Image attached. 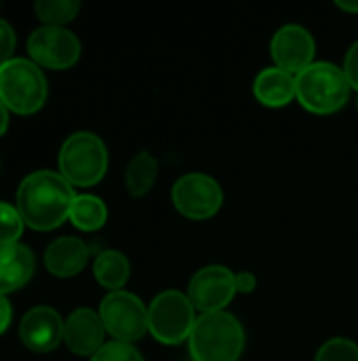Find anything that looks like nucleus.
Listing matches in <instances>:
<instances>
[{
	"mask_svg": "<svg viewBox=\"0 0 358 361\" xmlns=\"http://www.w3.org/2000/svg\"><path fill=\"white\" fill-rule=\"evenodd\" d=\"M74 186L59 173L40 169L23 178L17 190V212L34 231H53L70 220Z\"/></svg>",
	"mask_w": 358,
	"mask_h": 361,
	"instance_id": "obj_1",
	"label": "nucleus"
},
{
	"mask_svg": "<svg viewBox=\"0 0 358 361\" xmlns=\"http://www.w3.org/2000/svg\"><path fill=\"white\" fill-rule=\"evenodd\" d=\"M352 95L344 68L333 61H314L295 74V102L310 114L329 116L340 112Z\"/></svg>",
	"mask_w": 358,
	"mask_h": 361,
	"instance_id": "obj_2",
	"label": "nucleus"
},
{
	"mask_svg": "<svg viewBox=\"0 0 358 361\" xmlns=\"http://www.w3.org/2000/svg\"><path fill=\"white\" fill-rule=\"evenodd\" d=\"M245 345V326L230 311L198 315L188 341L192 361H238Z\"/></svg>",
	"mask_w": 358,
	"mask_h": 361,
	"instance_id": "obj_3",
	"label": "nucleus"
},
{
	"mask_svg": "<svg viewBox=\"0 0 358 361\" xmlns=\"http://www.w3.org/2000/svg\"><path fill=\"white\" fill-rule=\"evenodd\" d=\"M59 173L78 188L95 186L108 171V148L93 131H76L59 148Z\"/></svg>",
	"mask_w": 358,
	"mask_h": 361,
	"instance_id": "obj_4",
	"label": "nucleus"
},
{
	"mask_svg": "<svg viewBox=\"0 0 358 361\" xmlns=\"http://www.w3.org/2000/svg\"><path fill=\"white\" fill-rule=\"evenodd\" d=\"M192 300L181 290H162L148 305V330L154 341L167 347H177L190 341L196 326V315Z\"/></svg>",
	"mask_w": 358,
	"mask_h": 361,
	"instance_id": "obj_5",
	"label": "nucleus"
},
{
	"mask_svg": "<svg viewBox=\"0 0 358 361\" xmlns=\"http://www.w3.org/2000/svg\"><path fill=\"white\" fill-rule=\"evenodd\" d=\"M46 78L30 59L15 57L0 66V99L15 114H34L46 102Z\"/></svg>",
	"mask_w": 358,
	"mask_h": 361,
	"instance_id": "obj_6",
	"label": "nucleus"
},
{
	"mask_svg": "<svg viewBox=\"0 0 358 361\" xmlns=\"http://www.w3.org/2000/svg\"><path fill=\"white\" fill-rule=\"evenodd\" d=\"M224 188L222 184L203 171H190L175 180L171 186V203L188 220L205 222L219 214L224 207Z\"/></svg>",
	"mask_w": 358,
	"mask_h": 361,
	"instance_id": "obj_7",
	"label": "nucleus"
},
{
	"mask_svg": "<svg viewBox=\"0 0 358 361\" xmlns=\"http://www.w3.org/2000/svg\"><path fill=\"white\" fill-rule=\"evenodd\" d=\"M99 317L103 322L106 332L116 343L133 345L141 341L148 330V305L143 300L127 290L108 292L99 305Z\"/></svg>",
	"mask_w": 358,
	"mask_h": 361,
	"instance_id": "obj_8",
	"label": "nucleus"
},
{
	"mask_svg": "<svg viewBox=\"0 0 358 361\" xmlns=\"http://www.w3.org/2000/svg\"><path fill=\"white\" fill-rule=\"evenodd\" d=\"M186 294L200 315L228 311V305L238 294L236 273L224 264H207L192 275Z\"/></svg>",
	"mask_w": 358,
	"mask_h": 361,
	"instance_id": "obj_9",
	"label": "nucleus"
},
{
	"mask_svg": "<svg viewBox=\"0 0 358 361\" xmlns=\"http://www.w3.org/2000/svg\"><path fill=\"white\" fill-rule=\"evenodd\" d=\"M80 40L68 27L40 25L27 38V53L36 66L51 70H68L80 59Z\"/></svg>",
	"mask_w": 358,
	"mask_h": 361,
	"instance_id": "obj_10",
	"label": "nucleus"
},
{
	"mask_svg": "<svg viewBox=\"0 0 358 361\" xmlns=\"http://www.w3.org/2000/svg\"><path fill=\"white\" fill-rule=\"evenodd\" d=\"M317 55V40L312 32L300 23H285L281 25L270 40V57L272 66L287 70L291 74H300L310 63H314Z\"/></svg>",
	"mask_w": 358,
	"mask_h": 361,
	"instance_id": "obj_11",
	"label": "nucleus"
},
{
	"mask_svg": "<svg viewBox=\"0 0 358 361\" xmlns=\"http://www.w3.org/2000/svg\"><path fill=\"white\" fill-rule=\"evenodd\" d=\"M65 319L51 307L30 309L19 324L21 343L34 353H49L59 347L63 341Z\"/></svg>",
	"mask_w": 358,
	"mask_h": 361,
	"instance_id": "obj_12",
	"label": "nucleus"
},
{
	"mask_svg": "<svg viewBox=\"0 0 358 361\" xmlns=\"http://www.w3.org/2000/svg\"><path fill=\"white\" fill-rule=\"evenodd\" d=\"M106 328L97 311L80 307L70 313L63 328L65 347L78 357H93L106 345Z\"/></svg>",
	"mask_w": 358,
	"mask_h": 361,
	"instance_id": "obj_13",
	"label": "nucleus"
},
{
	"mask_svg": "<svg viewBox=\"0 0 358 361\" xmlns=\"http://www.w3.org/2000/svg\"><path fill=\"white\" fill-rule=\"evenodd\" d=\"M91 256V247L80 237H59L44 252V267L51 275L68 279L78 275Z\"/></svg>",
	"mask_w": 358,
	"mask_h": 361,
	"instance_id": "obj_14",
	"label": "nucleus"
},
{
	"mask_svg": "<svg viewBox=\"0 0 358 361\" xmlns=\"http://www.w3.org/2000/svg\"><path fill=\"white\" fill-rule=\"evenodd\" d=\"M253 95L266 108H285L295 102V74L276 66L262 68L253 78Z\"/></svg>",
	"mask_w": 358,
	"mask_h": 361,
	"instance_id": "obj_15",
	"label": "nucleus"
},
{
	"mask_svg": "<svg viewBox=\"0 0 358 361\" xmlns=\"http://www.w3.org/2000/svg\"><path fill=\"white\" fill-rule=\"evenodd\" d=\"M36 262L30 247L21 243L0 245V296L23 288L34 275Z\"/></svg>",
	"mask_w": 358,
	"mask_h": 361,
	"instance_id": "obj_16",
	"label": "nucleus"
},
{
	"mask_svg": "<svg viewBox=\"0 0 358 361\" xmlns=\"http://www.w3.org/2000/svg\"><path fill=\"white\" fill-rule=\"evenodd\" d=\"M95 281L108 292H118L131 277V262L120 250H103L93 262Z\"/></svg>",
	"mask_w": 358,
	"mask_h": 361,
	"instance_id": "obj_17",
	"label": "nucleus"
},
{
	"mask_svg": "<svg viewBox=\"0 0 358 361\" xmlns=\"http://www.w3.org/2000/svg\"><path fill=\"white\" fill-rule=\"evenodd\" d=\"M156 180H158V161L148 150L137 152L129 161L124 171V184L129 195L135 199L146 197L154 188Z\"/></svg>",
	"mask_w": 358,
	"mask_h": 361,
	"instance_id": "obj_18",
	"label": "nucleus"
},
{
	"mask_svg": "<svg viewBox=\"0 0 358 361\" xmlns=\"http://www.w3.org/2000/svg\"><path fill=\"white\" fill-rule=\"evenodd\" d=\"M70 220L78 231L95 233L106 224L108 207H106L103 199H99L95 195H76L72 209H70Z\"/></svg>",
	"mask_w": 358,
	"mask_h": 361,
	"instance_id": "obj_19",
	"label": "nucleus"
},
{
	"mask_svg": "<svg viewBox=\"0 0 358 361\" xmlns=\"http://www.w3.org/2000/svg\"><path fill=\"white\" fill-rule=\"evenodd\" d=\"M36 15L44 25H57L63 27L80 13L78 0H38L36 2Z\"/></svg>",
	"mask_w": 358,
	"mask_h": 361,
	"instance_id": "obj_20",
	"label": "nucleus"
},
{
	"mask_svg": "<svg viewBox=\"0 0 358 361\" xmlns=\"http://www.w3.org/2000/svg\"><path fill=\"white\" fill-rule=\"evenodd\" d=\"M314 361H358V345L352 338L333 336L319 347Z\"/></svg>",
	"mask_w": 358,
	"mask_h": 361,
	"instance_id": "obj_21",
	"label": "nucleus"
},
{
	"mask_svg": "<svg viewBox=\"0 0 358 361\" xmlns=\"http://www.w3.org/2000/svg\"><path fill=\"white\" fill-rule=\"evenodd\" d=\"M23 218L17 212V207L0 201V245L6 243H19V237L23 233Z\"/></svg>",
	"mask_w": 358,
	"mask_h": 361,
	"instance_id": "obj_22",
	"label": "nucleus"
},
{
	"mask_svg": "<svg viewBox=\"0 0 358 361\" xmlns=\"http://www.w3.org/2000/svg\"><path fill=\"white\" fill-rule=\"evenodd\" d=\"M89 361H146L143 355L135 349V345L127 343H116L110 341L106 343Z\"/></svg>",
	"mask_w": 358,
	"mask_h": 361,
	"instance_id": "obj_23",
	"label": "nucleus"
},
{
	"mask_svg": "<svg viewBox=\"0 0 358 361\" xmlns=\"http://www.w3.org/2000/svg\"><path fill=\"white\" fill-rule=\"evenodd\" d=\"M15 30L11 27L8 21L0 19V66L11 61L13 51H15Z\"/></svg>",
	"mask_w": 358,
	"mask_h": 361,
	"instance_id": "obj_24",
	"label": "nucleus"
},
{
	"mask_svg": "<svg viewBox=\"0 0 358 361\" xmlns=\"http://www.w3.org/2000/svg\"><path fill=\"white\" fill-rule=\"evenodd\" d=\"M342 68H344V74H346V78H348L352 91H357L358 93V40H354V42L350 44V49L346 51V57H344Z\"/></svg>",
	"mask_w": 358,
	"mask_h": 361,
	"instance_id": "obj_25",
	"label": "nucleus"
},
{
	"mask_svg": "<svg viewBox=\"0 0 358 361\" xmlns=\"http://www.w3.org/2000/svg\"><path fill=\"white\" fill-rule=\"evenodd\" d=\"M257 290V277L251 271L236 273V292L238 294H253Z\"/></svg>",
	"mask_w": 358,
	"mask_h": 361,
	"instance_id": "obj_26",
	"label": "nucleus"
},
{
	"mask_svg": "<svg viewBox=\"0 0 358 361\" xmlns=\"http://www.w3.org/2000/svg\"><path fill=\"white\" fill-rule=\"evenodd\" d=\"M11 319H13L11 302L6 300V296H0V334L6 332V328L11 326Z\"/></svg>",
	"mask_w": 358,
	"mask_h": 361,
	"instance_id": "obj_27",
	"label": "nucleus"
},
{
	"mask_svg": "<svg viewBox=\"0 0 358 361\" xmlns=\"http://www.w3.org/2000/svg\"><path fill=\"white\" fill-rule=\"evenodd\" d=\"M335 6L344 13L358 15V0H335Z\"/></svg>",
	"mask_w": 358,
	"mask_h": 361,
	"instance_id": "obj_28",
	"label": "nucleus"
},
{
	"mask_svg": "<svg viewBox=\"0 0 358 361\" xmlns=\"http://www.w3.org/2000/svg\"><path fill=\"white\" fill-rule=\"evenodd\" d=\"M6 127H8V108H6L4 102L0 99V135H4Z\"/></svg>",
	"mask_w": 358,
	"mask_h": 361,
	"instance_id": "obj_29",
	"label": "nucleus"
},
{
	"mask_svg": "<svg viewBox=\"0 0 358 361\" xmlns=\"http://www.w3.org/2000/svg\"><path fill=\"white\" fill-rule=\"evenodd\" d=\"M357 112H358V93H357Z\"/></svg>",
	"mask_w": 358,
	"mask_h": 361,
	"instance_id": "obj_30",
	"label": "nucleus"
}]
</instances>
